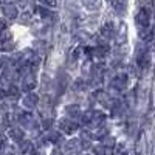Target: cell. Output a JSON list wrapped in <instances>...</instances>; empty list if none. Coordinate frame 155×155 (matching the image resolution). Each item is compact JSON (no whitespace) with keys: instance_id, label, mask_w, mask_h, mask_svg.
<instances>
[{"instance_id":"obj_7","label":"cell","mask_w":155,"mask_h":155,"mask_svg":"<svg viewBox=\"0 0 155 155\" xmlns=\"http://www.w3.org/2000/svg\"><path fill=\"white\" fill-rule=\"evenodd\" d=\"M20 155H36L34 146L31 141H20Z\"/></svg>"},{"instance_id":"obj_19","label":"cell","mask_w":155,"mask_h":155,"mask_svg":"<svg viewBox=\"0 0 155 155\" xmlns=\"http://www.w3.org/2000/svg\"><path fill=\"white\" fill-rule=\"evenodd\" d=\"M3 96H6V93H5V90H3L2 87H0V99H2Z\"/></svg>"},{"instance_id":"obj_18","label":"cell","mask_w":155,"mask_h":155,"mask_svg":"<svg viewBox=\"0 0 155 155\" xmlns=\"http://www.w3.org/2000/svg\"><path fill=\"white\" fill-rule=\"evenodd\" d=\"M3 30H6V22L2 20V17H0V31H3Z\"/></svg>"},{"instance_id":"obj_4","label":"cell","mask_w":155,"mask_h":155,"mask_svg":"<svg viewBox=\"0 0 155 155\" xmlns=\"http://www.w3.org/2000/svg\"><path fill=\"white\" fill-rule=\"evenodd\" d=\"M61 130L64 134H67V135H71V134H74L78 130V123L74 120H70V118L62 120L61 121Z\"/></svg>"},{"instance_id":"obj_11","label":"cell","mask_w":155,"mask_h":155,"mask_svg":"<svg viewBox=\"0 0 155 155\" xmlns=\"http://www.w3.org/2000/svg\"><path fill=\"white\" fill-rule=\"evenodd\" d=\"M126 84H127L126 74H118V76L113 79V82H112V85H113L115 88H118V90H123V88L126 87Z\"/></svg>"},{"instance_id":"obj_3","label":"cell","mask_w":155,"mask_h":155,"mask_svg":"<svg viewBox=\"0 0 155 155\" xmlns=\"http://www.w3.org/2000/svg\"><path fill=\"white\" fill-rule=\"evenodd\" d=\"M65 155H81V150H82V144H81V140H68L65 143Z\"/></svg>"},{"instance_id":"obj_8","label":"cell","mask_w":155,"mask_h":155,"mask_svg":"<svg viewBox=\"0 0 155 155\" xmlns=\"http://www.w3.org/2000/svg\"><path fill=\"white\" fill-rule=\"evenodd\" d=\"M8 135H9L11 140L17 141V143L23 141V137H25V134H23V130H22L20 127H11V129H9V132H8Z\"/></svg>"},{"instance_id":"obj_6","label":"cell","mask_w":155,"mask_h":155,"mask_svg":"<svg viewBox=\"0 0 155 155\" xmlns=\"http://www.w3.org/2000/svg\"><path fill=\"white\" fill-rule=\"evenodd\" d=\"M137 64H138V67H140L141 70H146V68L149 67V64H150V54L147 53V51H143V53L138 56Z\"/></svg>"},{"instance_id":"obj_22","label":"cell","mask_w":155,"mask_h":155,"mask_svg":"<svg viewBox=\"0 0 155 155\" xmlns=\"http://www.w3.org/2000/svg\"><path fill=\"white\" fill-rule=\"evenodd\" d=\"M0 2H2V3H6V2H9V0H0Z\"/></svg>"},{"instance_id":"obj_14","label":"cell","mask_w":155,"mask_h":155,"mask_svg":"<svg viewBox=\"0 0 155 155\" xmlns=\"http://www.w3.org/2000/svg\"><path fill=\"white\" fill-rule=\"evenodd\" d=\"M42 6H47V8H58V0H37Z\"/></svg>"},{"instance_id":"obj_13","label":"cell","mask_w":155,"mask_h":155,"mask_svg":"<svg viewBox=\"0 0 155 155\" xmlns=\"http://www.w3.org/2000/svg\"><path fill=\"white\" fill-rule=\"evenodd\" d=\"M101 36L106 37V39H110L113 36V27H112V23H106L104 27H101Z\"/></svg>"},{"instance_id":"obj_16","label":"cell","mask_w":155,"mask_h":155,"mask_svg":"<svg viewBox=\"0 0 155 155\" xmlns=\"http://www.w3.org/2000/svg\"><path fill=\"white\" fill-rule=\"evenodd\" d=\"M150 41H152V42H153V45H155V22H153L152 28H150Z\"/></svg>"},{"instance_id":"obj_23","label":"cell","mask_w":155,"mask_h":155,"mask_svg":"<svg viewBox=\"0 0 155 155\" xmlns=\"http://www.w3.org/2000/svg\"><path fill=\"white\" fill-rule=\"evenodd\" d=\"M121 155H126V153H121Z\"/></svg>"},{"instance_id":"obj_12","label":"cell","mask_w":155,"mask_h":155,"mask_svg":"<svg viewBox=\"0 0 155 155\" xmlns=\"http://www.w3.org/2000/svg\"><path fill=\"white\" fill-rule=\"evenodd\" d=\"M65 110H67V113L70 116V120H74V118H79L81 116V110H79L78 106H68Z\"/></svg>"},{"instance_id":"obj_15","label":"cell","mask_w":155,"mask_h":155,"mask_svg":"<svg viewBox=\"0 0 155 155\" xmlns=\"http://www.w3.org/2000/svg\"><path fill=\"white\" fill-rule=\"evenodd\" d=\"M0 155H14V150H12L8 144L2 147V150H0Z\"/></svg>"},{"instance_id":"obj_5","label":"cell","mask_w":155,"mask_h":155,"mask_svg":"<svg viewBox=\"0 0 155 155\" xmlns=\"http://www.w3.org/2000/svg\"><path fill=\"white\" fill-rule=\"evenodd\" d=\"M2 12H3V17L5 19H9V20H14L17 17V14H19L17 8L12 5V3H5L2 6Z\"/></svg>"},{"instance_id":"obj_21","label":"cell","mask_w":155,"mask_h":155,"mask_svg":"<svg viewBox=\"0 0 155 155\" xmlns=\"http://www.w3.org/2000/svg\"><path fill=\"white\" fill-rule=\"evenodd\" d=\"M51 155H61V152L58 149H53V150H51Z\"/></svg>"},{"instance_id":"obj_9","label":"cell","mask_w":155,"mask_h":155,"mask_svg":"<svg viewBox=\"0 0 155 155\" xmlns=\"http://www.w3.org/2000/svg\"><path fill=\"white\" fill-rule=\"evenodd\" d=\"M93 153L95 155H112L113 153V147L102 143V144H98V146L93 147Z\"/></svg>"},{"instance_id":"obj_1","label":"cell","mask_w":155,"mask_h":155,"mask_svg":"<svg viewBox=\"0 0 155 155\" xmlns=\"http://www.w3.org/2000/svg\"><path fill=\"white\" fill-rule=\"evenodd\" d=\"M106 120V115L102 112H96V110H90L81 115V121L84 126H92V127H99L101 123Z\"/></svg>"},{"instance_id":"obj_20","label":"cell","mask_w":155,"mask_h":155,"mask_svg":"<svg viewBox=\"0 0 155 155\" xmlns=\"http://www.w3.org/2000/svg\"><path fill=\"white\" fill-rule=\"evenodd\" d=\"M120 2H123V0H120ZM115 6H116V9H123V6H124V5H123V3H116Z\"/></svg>"},{"instance_id":"obj_10","label":"cell","mask_w":155,"mask_h":155,"mask_svg":"<svg viewBox=\"0 0 155 155\" xmlns=\"http://www.w3.org/2000/svg\"><path fill=\"white\" fill-rule=\"evenodd\" d=\"M23 106L27 109H34L37 106V96L34 93H27V96L23 98Z\"/></svg>"},{"instance_id":"obj_2","label":"cell","mask_w":155,"mask_h":155,"mask_svg":"<svg viewBox=\"0 0 155 155\" xmlns=\"http://www.w3.org/2000/svg\"><path fill=\"white\" fill-rule=\"evenodd\" d=\"M135 22H137V27L140 31L143 30H149L150 28V12L147 8H141L138 11V14L135 17Z\"/></svg>"},{"instance_id":"obj_17","label":"cell","mask_w":155,"mask_h":155,"mask_svg":"<svg viewBox=\"0 0 155 155\" xmlns=\"http://www.w3.org/2000/svg\"><path fill=\"white\" fill-rule=\"evenodd\" d=\"M6 135H2L0 134V147H3V146H6Z\"/></svg>"}]
</instances>
